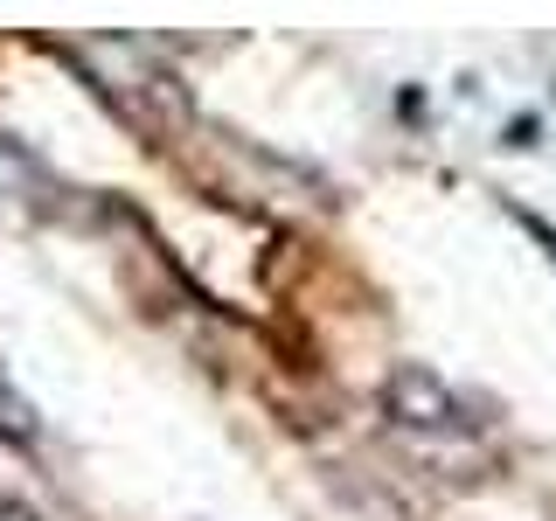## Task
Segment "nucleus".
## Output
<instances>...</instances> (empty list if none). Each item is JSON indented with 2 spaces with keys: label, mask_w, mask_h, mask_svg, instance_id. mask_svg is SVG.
Returning a JSON list of instances; mask_svg holds the SVG:
<instances>
[{
  "label": "nucleus",
  "mask_w": 556,
  "mask_h": 521,
  "mask_svg": "<svg viewBox=\"0 0 556 521\" xmlns=\"http://www.w3.org/2000/svg\"><path fill=\"white\" fill-rule=\"evenodd\" d=\"M0 439H8L14 452H35V445H42V417H35L22 396L8 390V382H0Z\"/></svg>",
  "instance_id": "obj_2"
},
{
  "label": "nucleus",
  "mask_w": 556,
  "mask_h": 521,
  "mask_svg": "<svg viewBox=\"0 0 556 521\" xmlns=\"http://www.w3.org/2000/svg\"><path fill=\"white\" fill-rule=\"evenodd\" d=\"M508 147H535V118H515V126H508Z\"/></svg>",
  "instance_id": "obj_4"
},
{
  "label": "nucleus",
  "mask_w": 556,
  "mask_h": 521,
  "mask_svg": "<svg viewBox=\"0 0 556 521\" xmlns=\"http://www.w3.org/2000/svg\"><path fill=\"white\" fill-rule=\"evenodd\" d=\"M0 521H35V508H28V500H14V494H8V500H0Z\"/></svg>",
  "instance_id": "obj_5"
},
{
  "label": "nucleus",
  "mask_w": 556,
  "mask_h": 521,
  "mask_svg": "<svg viewBox=\"0 0 556 521\" xmlns=\"http://www.w3.org/2000/svg\"><path fill=\"white\" fill-rule=\"evenodd\" d=\"M382 410H390L396 424H410V431H466L459 396H452L425 361H396V369L382 376Z\"/></svg>",
  "instance_id": "obj_1"
},
{
  "label": "nucleus",
  "mask_w": 556,
  "mask_h": 521,
  "mask_svg": "<svg viewBox=\"0 0 556 521\" xmlns=\"http://www.w3.org/2000/svg\"><path fill=\"white\" fill-rule=\"evenodd\" d=\"M35 181H42V161H35L22 139H8V132H0V195H28Z\"/></svg>",
  "instance_id": "obj_3"
}]
</instances>
